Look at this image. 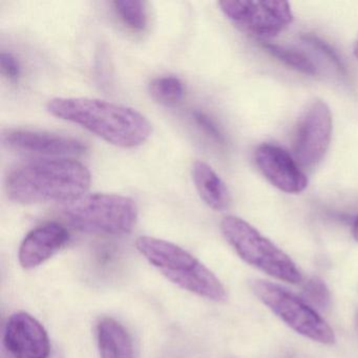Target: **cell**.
<instances>
[{"label": "cell", "mask_w": 358, "mask_h": 358, "mask_svg": "<svg viewBox=\"0 0 358 358\" xmlns=\"http://www.w3.org/2000/svg\"><path fill=\"white\" fill-rule=\"evenodd\" d=\"M3 343L14 358H48L51 352L45 327L27 312L14 313L8 320Z\"/></svg>", "instance_id": "11"}, {"label": "cell", "mask_w": 358, "mask_h": 358, "mask_svg": "<svg viewBox=\"0 0 358 358\" xmlns=\"http://www.w3.org/2000/svg\"><path fill=\"white\" fill-rule=\"evenodd\" d=\"M58 211L75 229L103 236L129 234L138 220L135 201L114 194H85L59 204Z\"/></svg>", "instance_id": "4"}, {"label": "cell", "mask_w": 358, "mask_h": 358, "mask_svg": "<svg viewBox=\"0 0 358 358\" xmlns=\"http://www.w3.org/2000/svg\"><path fill=\"white\" fill-rule=\"evenodd\" d=\"M224 15L242 32L257 38H273L293 22L290 3L286 1H220Z\"/></svg>", "instance_id": "7"}, {"label": "cell", "mask_w": 358, "mask_h": 358, "mask_svg": "<svg viewBox=\"0 0 358 358\" xmlns=\"http://www.w3.org/2000/svg\"><path fill=\"white\" fill-rule=\"evenodd\" d=\"M136 247L167 280L183 290L215 303L227 299V292L221 280L182 247L146 236L137 238Z\"/></svg>", "instance_id": "3"}, {"label": "cell", "mask_w": 358, "mask_h": 358, "mask_svg": "<svg viewBox=\"0 0 358 358\" xmlns=\"http://www.w3.org/2000/svg\"><path fill=\"white\" fill-rule=\"evenodd\" d=\"M250 286L255 296L295 332L322 345L336 341L333 329L305 299L268 280H255Z\"/></svg>", "instance_id": "6"}, {"label": "cell", "mask_w": 358, "mask_h": 358, "mask_svg": "<svg viewBox=\"0 0 358 358\" xmlns=\"http://www.w3.org/2000/svg\"><path fill=\"white\" fill-rule=\"evenodd\" d=\"M192 179L201 199L215 211H224L229 207L231 198L227 186L217 173L203 161H196L192 166Z\"/></svg>", "instance_id": "13"}, {"label": "cell", "mask_w": 358, "mask_h": 358, "mask_svg": "<svg viewBox=\"0 0 358 358\" xmlns=\"http://www.w3.org/2000/svg\"><path fill=\"white\" fill-rule=\"evenodd\" d=\"M3 145L22 154L66 158L87 152L85 142L68 136L32 129H10L1 134Z\"/></svg>", "instance_id": "9"}, {"label": "cell", "mask_w": 358, "mask_h": 358, "mask_svg": "<svg viewBox=\"0 0 358 358\" xmlns=\"http://www.w3.org/2000/svg\"><path fill=\"white\" fill-rule=\"evenodd\" d=\"M303 39H305L307 43H309L310 45L316 48V49L320 50L322 54H324V55L329 58V60H331V62H333V64H335V66H336L341 72H345V66H343V62L339 59L338 55L331 49L330 45H327L322 39L317 38V37L313 36V35H305Z\"/></svg>", "instance_id": "20"}, {"label": "cell", "mask_w": 358, "mask_h": 358, "mask_svg": "<svg viewBox=\"0 0 358 358\" xmlns=\"http://www.w3.org/2000/svg\"><path fill=\"white\" fill-rule=\"evenodd\" d=\"M255 161L262 175L282 192L299 194L307 188V176L284 148L274 144H262L255 150Z\"/></svg>", "instance_id": "10"}, {"label": "cell", "mask_w": 358, "mask_h": 358, "mask_svg": "<svg viewBox=\"0 0 358 358\" xmlns=\"http://www.w3.org/2000/svg\"><path fill=\"white\" fill-rule=\"evenodd\" d=\"M355 322H356V329H357V331H358V313L356 314Z\"/></svg>", "instance_id": "24"}, {"label": "cell", "mask_w": 358, "mask_h": 358, "mask_svg": "<svg viewBox=\"0 0 358 358\" xmlns=\"http://www.w3.org/2000/svg\"><path fill=\"white\" fill-rule=\"evenodd\" d=\"M303 295V299L316 309L324 311L330 308V290L326 282L318 276H313L305 282Z\"/></svg>", "instance_id": "18"}, {"label": "cell", "mask_w": 358, "mask_h": 358, "mask_svg": "<svg viewBox=\"0 0 358 358\" xmlns=\"http://www.w3.org/2000/svg\"><path fill=\"white\" fill-rule=\"evenodd\" d=\"M91 173L69 158H43L14 167L6 179L8 198L18 204L70 202L87 194Z\"/></svg>", "instance_id": "1"}, {"label": "cell", "mask_w": 358, "mask_h": 358, "mask_svg": "<svg viewBox=\"0 0 358 358\" xmlns=\"http://www.w3.org/2000/svg\"><path fill=\"white\" fill-rule=\"evenodd\" d=\"M100 358H135L133 341L127 329L112 317H104L97 324Z\"/></svg>", "instance_id": "14"}, {"label": "cell", "mask_w": 358, "mask_h": 358, "mask_svg": "<svg viewBox=\"0 0 358 358\" xmlns=\"http://www.w3.org/2000/svg\"><path fill=\"white\" fill-rule=\"evenodd\" d=\"M354 56H355L356 59L358 60V37L357 39H356L355 43H354Z\"/></svg>", "instance_id": "23"}, {"label": "cell", "mask_w": 358, "mask_h": 358, "mask_svg": "<svg viewBox=\"0 0 358 358\" xmlns=\"http://www.w3.org/2000/svg\"><path fill=\"white\" fill-rule=\"evenodd\" d=\"M70 240L64 226L51 222L29 232L20 247L18 259L27 270L34 269L62 250Z\"/></svg>", "instance_id": "12"}, {"label": "cell", "mask_w": 358, "mask_h": 358, "mask_svg": "<svg viewBox=\"0 0 358 358\" xmlns=\"http://www.w3.org/2000/svg\"><path fill=\"white\" fill-rule=\"evenodd\" d=\"M264 49L273 57L278 58L280 62H284L286 66H291L294 70L299 71L303 74L312 75V76L317 75L318 70L315 64L307 56L299 52L293 51L280 45H272V43H266L264 45Z\"/></svg>", "instance_id": "17"}, {"label": "cell", "mask_w": 358, "mask_h": 358, "mask_svg": "<svg viewBox=\"0 0 358 358\" xmlns=\"http://www.w3.org/2000/svg\"><path fill=\"white\" fill-rule=\"evenodd\" d=\"M115 11L123 24L134 31H143L148 24L145 3L139 0H117Z\"/></svg>", "instance_id": "16"}, {"label": "cell", "mask_w": 358, "mask_h": 358, "mask_svg": "<svg viewBox=\"0 0 358 358\" xmlns=\"http://www.w3.org/2000/svg\"><path fill=\"white\" fill-rule=\"evenodd\" d=\"M185 85L173 76L159 77L150 85L152 99L165 106H177L185 96Z\"/></svg>", "instance_id": "15"}, {"label": "cell", "mask_w": 358, "mask_h": 358, "mask_svg": "<svg viewBox=\"0 0 358 358\" xmlns=\"http://www.w3.org/2000/svg\"><path fill=\"white\" fill-rule=\"evenodd\" d=\"M192 117H194V121H196L198 127H200L207 136H209L211 139L219 142V143H223V135H222L220 129H217V125L213 123V121L211 120L207 115L203 114V113L201 112H194V114H192Z\"/></svg>", "instance_id": "19"}, {"label": "cell", "mask_w": 358, "mask_h": 358, "mask_svg": "<svg viewBox=\"0 0 358 358\" xmlns=\"http://www.w3.org/2000/svg\"><path fill=\"white\" fill-rule=\"evenodd\" d=\"M47 110L53 116L80 125L118 148H138L152 135V124L141 113L106 100L54 98L48 102Z\"/></svg>", "instance_id": "2"}, {"label": "cell", "mask_w": 358, "mask_h": 358, "mask_svg": "<svg viewBox=\"0 0 358 358\" xmlns=\"http://www.w3.org/2000/svg\"><path fill=\"white\" fill-rule=\"evenodd\" d=\"M221 230L230 246L249 265L282 282L299 284L303 280L290 257L244 220L228 215L222 220Z\"/></svg>", "instance_id": "5"}, {"label": "cell", "mask_w": 358, "mask_h": 358, "mask_svg": "<svg viewBox=\"0 0 358 358\" xmlns=\"http://www.w3.org/2000/svg\"><path fill=\"white\" fill-rule=\"evenodd\" d=\"M0 66L3 74L10 79V80H17L20 76V62L16 59L15 56L10 53H3L0 55Z\"/></svg>", "instance_id": "21"}, {"label": "cell", "mask_w": 358, "mask_h": 358, "mask_svg": "<svg viewBox=\"0 0 358 358\" xmlns=\"http://www.w3.org/2000/svg\"><path fill=\"white\" fill-rule=\"evenodd\" d=\"M332 114L322 100L312 102L299 119L293 152L301 166H316L324 159L332 137Z\"/></svg>", "instance_id": "8"}, {"label": "cell", "mask_w": 358, "mask_h": 358, "mask_svg": "<svg viewBox=\"0 0 358 358\" xmlns=\"http://www.w3.org/2000/svg\"><path fill=\"white\" fill-rule=\"evenodd\" d=\"M353 236L354 238H355V241H357L358 242V217L357 219L355 220V222H354Z\"/></svg>", "instance_id": "22"}]
</instances>
